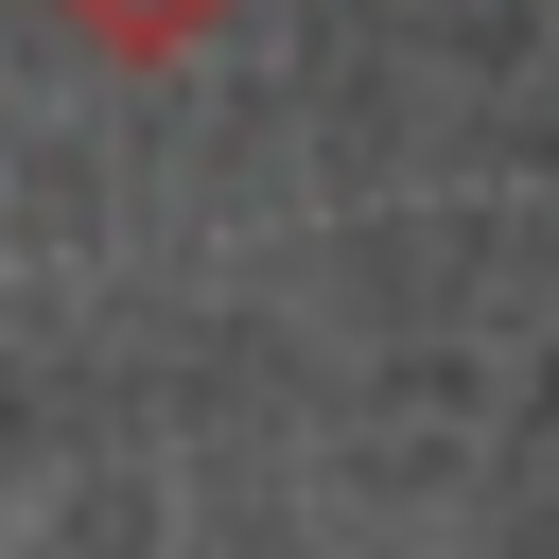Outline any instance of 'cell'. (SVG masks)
<instances>
[{
	"instance_id": "obj_1",
	"label": "cell",
	"mask_w": 559,
	"mask_h": 559,
	"mask_svg": "<svg viewBox=\"0 0 559 559\" xmlns=\"http://www.w3.org/2000/svg\"><path fill=\"white\" fill-rule=\"evenodd\" d=\"M70 17H87L105 52H192V35L227 17V0H70Z\"/></svg>"
}]
</instances>
